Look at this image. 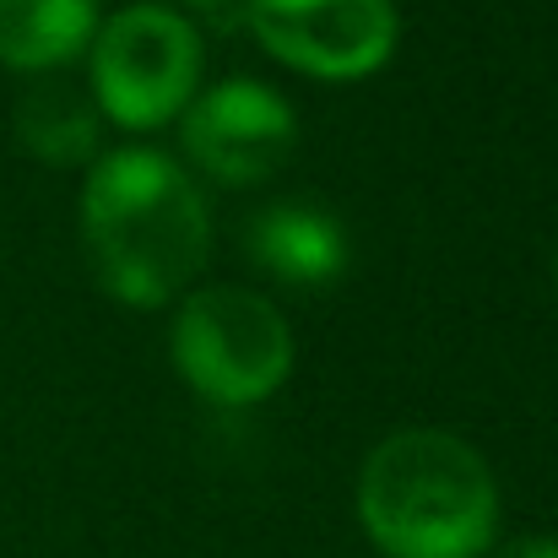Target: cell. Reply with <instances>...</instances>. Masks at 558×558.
<instances>
[{
  "instance_id": "3957f363",
  "label": "cell",
  "mask_w": 558,
  "mask_h": 558,
  "mask_svg": "<svg viewBox=\"0 0 558 558\" xmlns=\"http://www.w3.org/2000/svg\"><path fill=\"white\" fill-rule=\"evenodd\" d=\"M174 369L195 396L217 407H260L293 374L288 315L239 282L190 288L174 310Z\"/></svg>"
},
{
  "instance_id": "5b68a950",
  "label": "cell",
  "mask_w": 558,
  "mask_h": 558,
  "mask_svg": "<svg viewBox=\"0 0 558 558\" xmlns=\"http://www.w3.org/2000/svg\"><path fill=\"white\" fill-rule=\"evenodd\" d=\"M255 44L315 82H364L401 44L396 0H250Z\"/></svg>"
},
{
  "instance_id": "8992f818",
  "label": "cell",
  "mask_w": 558,
  "mask_h": 558,
  "mask_svg": "<svg viewBox=\"0 0 558 558\" xmlns=\"http://www.w3.org/2000/svg\"><path fill=\"white\" fill-rule=\"evenodd\" d=\"M180 142L206 180L228 190L266 185L299 147V114L277 87L228 76L190 98L180 114Z\"/></svg>"
},
{
  "instance_id": "6da1fadb",
  "label": "cell",
  "mask_w": 558,
  "mask_h": 558,
  "mask_svg": "<svg viewBox=\"0 0 558 558\" xmlns=\"http://www.w3.org/2000/svg\"><path fill=\"white\" fill-rule=\"evenodd\" d=\"M82 244L98 288L125 310L180 304L206 255L211 211L185 169L153 147H120L82 185Z\"/></svg>"
},
{
  "instance_id": "9c48e42d",
  "label": "cell",
  "mask_w": 558,
  "mask_h": 558,
  "mask_svg": "<svg viewBox=\"0 0 558 558\" xmlns=\"http://www.w3.org/2000/svg\"><path fill=\"white\" fill-rule=\"evenodd\" d=\"M11 125H16V142H22L33 158H44V163H54V169H71V163H87V158L98 153L104 114H98V104H93L87 87H76V82H65L60 71H49V76H38V82L16 98Z\"/></svg>"
},
{
  "instance_id": "7c38bea8",
  "label": "cell",
  "mask_w": 558,
  "mask_h": 558,
  "mask_svg": "<svg viewBox=\"0 0 558 558\" xmlns=\"http://www.w3.org/2000/svg\"><path fill=\"white\" fill-rule=\"evenodd\" d=\"M554 293H558V255H554Z\"/></svg>"
},
{
  "instance_id": "277c9868",
  "label": "cell",
  "mask_w": 558,
  "mask_h": 558,
  "mask_svg": "<svg viewBox=\"0 0 558 558\" xmlns=\"http://www.w3.org/2000/svg\"><path fill=\"white\" fill-rule=\"evenodd\" d=\"M201 33L174 5H125L98 22L87 49V93L120 131H158L180 120L201 93Z\"/></svg>"
},
{
  "instance_id": "30bf717a",
  "label": "cell",
  "mask_w": 558,
  "mask_h": 558,
  "mask_svg": "<svg viewBox=\"0 0 558 558\" xmlns=\"http://www.w3.org/2000/svg\"><path fill=\"white\" fill-rule=\"evenodd\" d=\"M499 558H558V537H515Z\"/></svg>"
},
{
  "instance_id": "7a4b0ae2",
  "label": "cell",
  "mask_w": 558,
  "mask_h": 558,
  "mask_svg": "<svg viewBox=\"0 0 558 558\" xmlns=\"http://www.w3.org/2000/svg\"><path fill=\"white\" fill-rule=\"evenodd\" d=\"M359 526L385 558H483L499 537V483L450 428H396L359 466Z\"/></svg>"
},
{
  "instance_id": "ba28073f",
  "label": "cell",
  "mask_w": 558,
  "mask_h": 558,
  "mask_svg": "<svg viewBox=\"0 0 558 558\" xmlns=\"http://www.w3.org/2000/svg\"><path fill=\"white\" fill-rule=\"evenodd\" d=\"M98 0H0V65L22 76L65 71L93 49Z\"/></svg>"
},
{
  "instance_id": "52a82bcc",
  "label": "cell",
  "mask_w": 558,
  "mask_h": 558,
  "mask_svg": "<svg viewBox=\"0 0 558 558\" xmlns=\"http://www.w3.org/2000/svg\"><path fill=\"white\" fill-rule=\"evenodd\" d=\"M244 250L282 288H326L353 260V239H348L342 217L326 206H310V201H277V206L255 211L244 228Z\"/></svg>"
},
{
  "instance_id": "8fae6325",
  "label": "cell",
  "mask_w": 558,
  "mask_h": 558,
  "mask_svg": "<svg viewBox=\"0 0 558 558\" xmlns=\"http://www.w3.org/2000/svg\"><path fill=\"white\" fill-rule=\"evenodd\" d=\"M180 5H201V11H211V5H228V0H180Z\"/></svg>"
}]
</instances>
